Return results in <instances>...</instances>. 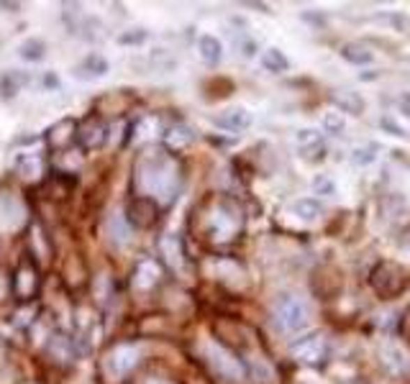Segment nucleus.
Segmentation results:
<instances>
[{"label":"nucleus","instance_id":"f257e3e1","mask_svg":"<svg viewBox=\"0 0 410 384\" xmlns=\"http://www.w3.org/2000/svg\"><path fill=\"white\" fill-rule=\"evenodd\" d=\"M180 164L165 149H146L139 154L134 167V185L142 197L154 203H172L180 190Z\"/></svg>","mask_w":410,"mask_h":384},{"label":"nucleus","instance_id":"f03ea898","mask_svg":"<svg viewBox=\"0 0 410 384\" xmlns=\"http://www.w3.org/2000/svg\"><path fill=\"white\" fill-rule=\"evenodd\" d=\"M241 226H244V218H241V210H238L236 203L223 200V197L211 203L208 215H205V233H208L211 241L215 243L234 241L241 233Z\"/></svg>","mask_w":410,"mask_h":384},{"label":"nucleus","instance_id":"7ed1b4c3","mask_svg":"<svg viewBox=\"0 0 410 384\" xmlns=\"http://www.w3.org/2000/svg\"><path fill=\"white\" fill-rule=\"evenodd\" d=\"M275 321L277 325L287 333H295V330H303L310 321V310L298 295H292V292H280L275 298Z\"/></svg>","mask_w":410,"mask_h":384},{"label":"nucleus","instance_id":"20e7f679","mask_svg":"<svg viewBox=\"0 0 410 384\" xmlns=\"http://www.w3.org/2000/svg\"><path fill=\"white\" fill-rule=\"evenodd\" d=\"M205 356H208V364L213 367V371L218 376H223V379H231V382L244 379V367H241V361H238L231 351H226L223 346L208 344V346H205Z\"/></svg>","mask_w":410,"mask_h":384},{"label":"nucleus","instance_id":"39448f33","mask_svg":"<svg viewBox=\"0 0 410 384\" xmlns=\"http://www.w3.org/2000/svg\"><path fill=\"white\" fill-rule=\"evenodd\" d=\"M136 364H139V348L134 344H116L105 353V371L116 379L134 371Z\"/></svg>","mask_w":410,"mask_h":384},{"label":"nucleus","instance_id":"423d86ee","mask_svg":"<svg viewBox=\"0 0 410 384\" xmlns=\"http://www.w3.org/2000/svg\"><path fill=\"white\" fill-rule=\"evenodd\" d=\"M108 139V123L98 116H90L82 121V125L77 128V144L82 151H95L100 149Z\"/></svg>","mask_w":410,"mask_h":384},{"label":"nucleus","instance_id":"0eeeda50","mask_svg":"<svg viewBox=\"0 0 410 384\" xmlns=\"http://www.w3.org/2000/svg\"><path fill=\"white\" fill-rule=\"evenodd\" d=\"M326 351H328V341H326L324 333H313V336H305L292 344V356L303 364H318L324 361Z\"/></svg>","mask_w":410,"mask_h":384},{"label":"nucleus","instance_id":"6e6552de","mask_svg":"<svg viewBox=\"0 0 410 384\" xmlns=\"http://www.w3.org/2000/svg\"><path fill=\"white\" fill-rule=\"evenodd\" d=\"M39 269L33 261H24L21 267L16 269V275H13V295L18 300H31L36 292H39Z\"/></svg>","mask_w":410,"mask_h":384},{"label":"nucleus","instance_id":"1a4fd4ad","mask_svg":"<svg viewBox=\"0 0 410 384\" xmlns=\"http://www.w3.org/2000/svg\"><path fill=\"white\" fill-rule=\"evenodd\" d=\"M157 215H159V205L149 197H142L136 195L131 203H128V210H126V218L131 226L136 228H151L157 223Z\"/></svg>","mask_w":410,"mask_h":384},{"label":"nucleus","instance_id":"9d476101","mask_svg":"<svg viewBox=\"0 0 410 384\" xmlns=\"http://www.w3.org/2000/svg\"><path fill=\"white\" fill-rule=\"evenodd\" d=\"M402 282H405V277H402V269L397 264H379L374 272H372V284H374V290L379 295H395V292L400 290Z\"/></svg>","mask_w":410,"mask_h":384},{"label":"nucleus","instance_id":"9b49d317","mask_svg":"<svg viewBox=\"0 0 410 384\" xmlns=\"http://www.w3.org/2000/svg\"><path fill=\"white\" fill-rule=\"evenodd\" d=\"M72 139H77V121L75 118H62L54 125H49L44 141L52 151H62L72 144Z\"/></svg>","mask_w":410,"mask_h":384},{"label":"nucleus","instance_id":"f8f14e48","mask_svg":"<svg viewBox=\"0 0 410 384\" xmlns=\"http://www.w3.org/2000/svg\"><path fill=\"white\" fill-rule=\"evenodd\" d=\"M379 359H382V364H385V369L390 371V374L395 376H402L410 371V359L408 353H405V348H402L400 344H393V341H387V344L379 346Z\"/></svg>","mask_w":410,"mask_h":384},{"label":"nucleus","instance_id":"ddd939ff","mask_svg":"<svg viewBox=\"0 0 410 384\" xmlns=\"http://www.w3.org/2000/svg\"><path fill=\"white\" fill-rule=\"evenodd\" d=\"M159 254H162L165 264L172 269V272H182V267H185V251H182V241L174 233L162 236V241H159Z\"/></svg>","mask_w":410,"mask_h":384},{"label":"nucleus","instance_id":"4468645a","mask_svg":"<svg viewBox=\"0 0 410 384\" xmlns=\"http://www.w3.org/2000/svg\"><path fill=\"white\" fill-rule=\"evenodd\" d=\"M47 353L56 364H72L77 351H75V341H72L67 333H54V336L49 338L47 344Z\"/></svg>","mask_w":410,"mask_h":384},{"label":"nucleus","instance_id":"2eb2a0df","mask_svg":"<svg viewBox=\"0 0 410 384\" xmlns=\"http://www.w3.org/2000/svg\"><path fill=\"white\" fill-rule=\"evenodd\" d=\"M213 123L221 125V128H229V131H244L252 125V113L246 108H229L223 110L221 116H215Z\"/></svg>","mask_w":410,"mask_h":384},{"label":"nucleus","instance_id":"dca6fc26","mask_svg":"<svg viewBox=\"0 0 410 384\" xmlns=\"http://www.w3.org/2000/svg\"><path fill=\"white\" fill-rule=\"evenodd\" d=\"M331 100L339 108V113H349V116H362L364 113V98L354 90H336L331 95Z\"/></svg>","mask_w":410,"mask_h":384},{"label":"nucleus","instance_id":"f3484780","mask_svg":"<svg viewBox=\"0 0 410 384\" xmlns=\"http://www.w3.org/2000/svg\"><path fill=\"white\" fill-rule=\"evenodd\" d=\"M197 54L203 59L208 67H215V64L223 59V44L215 39L213 33H203L200 39H197Z\"/></svg>","mask_w":410,"mask_h":384},{"label":"nucleus","instance_id":"a211bd4d","mask_svg":"<svg viewBox=\"0 0 410 384\" xmlns=\"http://www.w3.org/2000/svg\"><path fill=\"white\" fill-rule=\"evenodd\" d=\"M108 72V62L102 59L100 54H87L82 62L75 67V77H79V79H98V77H102Z\"/></svg>","mask_w":410,"mask_h":384},{"label":"nucleus","instance_id":"6ab92c4d","mask_svg":"<svg viewBox=\"0 0 410 384\" xmlns=\"http://www.w3.org/2000/svg\"><path fill=\"white\" fill-rule=\"evenodd\" d=\"M341 56H344L349 64H356V67L374 62V54H372V52L364 47V44H356V41H349V44H344V47H341Z\"/></svg>","mask_w":410,"mask_h":384},{"label":"nucleus","instance_id":"aec40b11","mask_svg":"<svg viewBox=\"0 0 410 384\" xmlns=\"http://www.w3.org/2000/svg\"><path fill=\"white\" fill-rule=\"evenodd\" d=\"M292 213H295L300 220L313 223V220L321 218L324 208H321V203H318V200H313V197H300V200H295V203H292Z\"/></svg>","mask_w":410,"mask_h":384},{"label":"nucleus","instance_id":"412c9836","mask_svg":"<svg viewBox=\"0 0 410 384\" xmlns=\"http://www.w3.org/2000/svg\"><path fill=\"white\" fill-rule=\"evenodd\" d=\"M157 282H159V267L154 261H142V264L136 267L134 284L139 290H149V287H154Z\"/></svg>","mask_w":410,"mask_h":384},{"label":"nucleus","instance_id":"4be33fe9","mask_svg":"<svg viewBox=\"0 0 410 384\" xmlns=\"http://www.w3.org/2000/svg\"><path fill=\"white\" fill-rule=\"evenodd\" d=\"M29 75L26 72H16L10 70L3 75V98H16L18 93H21V87L29 85Z\"/></svg>","mask_w":410,"mask_h":384},{"label":"nucleus","instance_id":"5701e85b","mask_svg":"<svg viewBox=\"0 0 410 384\" xmlns=\"http://www.w3.org/2000/svg\"><path fill=\"white\" fill-rule=\"evenodd\" d=\"M261 67H264V70L267 72H287L290 70V62H287V56L282 54V52H280V49H264V52H261Z\"/></svg>","mask_w":410,"mask_h":384},{"label":"nucleus","instance_id":"b1692460","mask_svg":"<svg viewBox=\"0 0 410 384\" xmlns=\"http://www.w3.org/2000/svg\"><path fill=\"white\" fill-rule=\"evenodd\" d=\"M18 54H21V59H26V62H41V59L47 56V44L41 39H26L24 44H21V49H18Z\"/></svg>","mask_w":410,"mask_h":384},{"label":"nucleus","instance_id":"393cba45","mask_svg":"<svg viewBox=\"0 0 410 384\" xmlns=\"http://www.w3.org/2000/svg\"><path fill=\"white\" fill-rule=\"evenodd\" d=\"M379 157V146L377 144H362V146H356L354 151H351V162H354L356 167H370L374 164Z\"/></svg>","mask_w":410,"mask_h":384},{"label":"nucleus","instance_id":"a878e982","mask_svg":"<svg viewBox=\"0 0 410 384\" xmlns=\"http://www.w3.org/2000/svg\"><path fill=\"white\" fill-rule=\"evenodd\" d=\"M192 141V131H190L188 125H172L169 131H167V144L172 146V149H185L188 144Z\"/></svg>","mask_w":410,"mask_h":384},{"label":"nucleus","instance_id":"bb28decb","mask_svg":"<svg viewBox=\"0 0 410 384\" xmlns=\"http://www.w3.org/2000/svg\"><path fill=\"white\" fill-rule=\"evenodd\" d=\"M321 128H324V134H328V136H341L344 134V128H347V121H344V116H341L339 110H333V113H326V116L321 118Z\"/></svg>","mask_w":410,"mask_h":384},{"label":"nucleus","instance_id":"cd10ccee","mask_svg":"<svg viewBox=\"0 0 410 384\" xmlns=\"http://www.w3.org/2000/svg\"><path fill=\"white\" fill-rule=\"evenodd\" d=\"M298 154H300L303 162H308V164H316V162H321V159L326 157V146H324V141H318V144H313V146L298 149Z\"/></svg>","mask_w":410,"mask_h":384},{"label":"nucleus","instance_id":"c85d7f7f","mask_svg":"<svg viewBox=\"0 0 410 384\" xmlns=\"http://www.w3.org/2000/svg\"><path fill=\"white\" fill-rule=\"evenodd\" d=\"M313 190H316L318 195L333 197L336 195V182H333L328 174H316V180H313Z\"/></svg>","mask_w":410,"mask_h":384},{"label":"nucleus","instance_id":"c756f323","mask_svg":"<svg viewBox=\"0 0 410 384\" xmlns=\"http://www.w3.org/2000/svg\"><path fill=\"white\" fill-rule=\"evenodd\" d=\"M18 169L24 172V177H36V174H41V159L26 154V157L18 159Z\"/></svg>","mask_w":410,"mask_h":384},{"label":"nucleus","instance_id":"7c9ffc66","mask_svg":"<svg viewBox=\"0 0 410 384\" xmlns=\"http://www.w3.org/2000/svg\"><path fill=\"white\" fill-rule=\"evenodd\" d=\"M295 141H298V149H305V146H313V144L321 141V134L316 128H300L295 134Z\"/></svg>","mask_w":410,"mask_h":384},{"label":"nucleus","instance_id":"2f4dec72","mask_svg":"<svg viewBox=\"0 0 410 384\" xmlns=\"http://www.w3.org/2000/svg\"><path fill=\"white\" fill-rule=\"evenodd\" d=\"M146 36L149 33L144 31V29H131V31H126V33H121L119 36V44H142V41H146Z\"/></svg>","mask_w":410,"mask_h":384},{"label":"nucleus","instance_id":"473e14b6","mask_svg":"<svg viewBox=\"0 0 410 384\" xmlns=\"http://www.w3.org/2000/svg\"><path fill=\"white\" fill-rule=\"evenodd\" d=\"M379 125H382V128H387V131H390L393 136H405V128H400L397 123H393V118H382V121H379Z\"/></svg>","mask_w":410,"mask_h":384},{"label":"nucleus","instance_id":"72a5a7b5","mask_svg":"<svg viewBox=\"0 0 410 384\" xmlns=\"http://www.w3.org/2000/svg\"><path fill=\"white\" fill-rule=\"evenodd\" d=\"M397 105H400L402 116H408V118H410V93H402L400 98H397Z\"/></svg>","mask_w":410,"mask_h":384},{"label":"nucleus","instance_id":"f704fd0d","mask_svg":"<svg viewBox=\"0 0 410 384\" xmlns=\"http://www.w3.org/2000/svg\"><path fill=\"white\" fill-rule=\"evenodd\" d=\"M341 384H367L364 379H356V376H351V379H344Z\"/></svg>","mask_w":410,"mask_h":384},{"label":"nucleus","instance_id":"c9c22d12","mask_svg":"<svg viewBox=\"0 0 410 384\" xmlns=\"http://www.w3.org/2000/svg\"><path fill=\"white\" fill-rule=\"evenodd\" d=\"M400 243H402V246H405V249H410V231H408V233H405V236H402Z\"/></svg>","mask_w":410,"mask_h":384},{"label":"nucleus","instance_id":"e433bc0d","mask_svg":"<svg viewBox=\"0 0 410 384\" xmlns=\"http://www.w3.org/2000/svg\"><path fill=\"white\" fill-rule=\"evenodd\" d=\"M149 384H167V382H162V379H151Z\"/></svg>","mask_w":410,"mask_h":384}]
</instances>
